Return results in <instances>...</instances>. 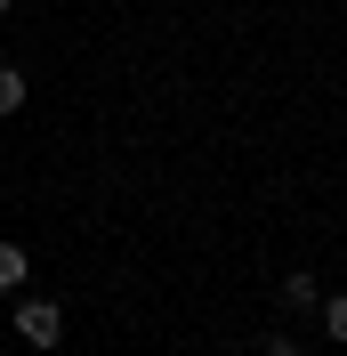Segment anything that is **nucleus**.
I'll return each mask as SVG.
<instances>
[{
	"instance_id": "nucleus-1",
	"label": "nucleus",
	"mask_w": 347,
	"mask_h": 356,
	"mask_svg": "<svg viewBox=\"0 0 347 356\" xmlns=\"http://www.w3.org/2000/svg\"><path fill=\"white\" fill-rule=\"evenodd\" d=\"M17 340H24V348H57V340H65V308H57V300H24V291H17Z\"/></svg>"
},
{
	"instance_id": "nucleus-2",
	"label": "nucleus",
	"mask_w": 347,
	"mask_h": 356,
	"mask_svg": "<svg viewBox=\"0 0 347 356\" xmlns=\"http://www.w3.org/2000/svg\"><path fill=\"white\" fill-rule=\"evenodd\" d=\"M24 275H33L24 267V243H0V291H24Z\"/></svg>"
},
{
	"instance_id": "nucleus-3",
	"label": "nucleus",
	"mask_w": 347,
	"mask_h": 356,
	"mask_svg": "<svg viewBox=\"0 0 347 356\" xmlns=\"http://www.w3.org/2000/svg\"><path fill=\"white\" fill-rule=\"evenodd\" d=\"M282 300H291V308H323V284H315V275H282Z\"/></svg>"
},
{
	"instance_id": "nucleus-4",
	"label": "nucleus",
	"mask_w": 347,
	"mask_h": 356,
	"mask_svg": "<svg viewBox=\"0 0 347 356\" xmlns=\"http://www.w3.org/2000/svg\"><path fill=\"white\" fill-rule=\"evenodd\" d=\"M0 113H24V73L0 65Z\"/></svg>"
},
{
	"instance_id": "nucleus-5",
	"label": "nucleus",
	"mask_w": 347,
	"mask_h": 356,
	"mask_svg": "<svg viewBox=\"0 0 347 356\" xmlns=\"http://www.w3.org/2000/svg\"><path fill=\"white\" fill-rule=\"evenodd\" d=\"M323 332L347 340V291H331V300H323Z\"/></svg>"
},
{
	"instance_id": "nucleus-6",
	"label": "nucleus",
	"mask_w": 347,
	"mask_h": 356,
	"mask_svg": "<svg viewBox=\"0 0 347 356\" xmlns=\"http://www.w3.org/2000/svg\"><path fill=\"white\" fill-rule=\"evenodd\" d=\"M259 356H299V340H291V332H275V340H266Z\"/></svg>"
},
{
	"instance_id": "nucleus-7",
	"label": "nucleus",
	"mask_w": 347,
	"mask_h": 356,
	"mask_svg": "<svg viewBox=\"0 0 347 356\" xmlns=\"http://www.w3.org/2000/svg\"><path fill=\"white\" fill-rule=\"evenodd\" d=\"M8 8H17V0H0V17H8Z\"/></svg>"
}]
</instances>
